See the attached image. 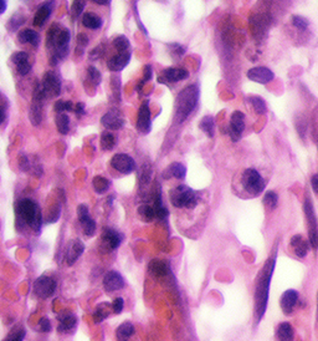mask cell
Returning <instances> with one entry per match:
<instances>
[{"label": "cell", "mask_w": 318, "mask_h": 341, "mask_svg": "<svg viewBox=\"0 0 318 341\" xmlns=\"http://www.w3.org/2000/svg\"><path fill=\"white\" fill-rule=\"evenodd\" d=\"M70 31L62 26L54 24L51 26L47 33V48H52L54 54L51 56V64L55 65L59 60H62L67 55L69 51V43H70Z\"/></svg>", "instance_id": "6da1fadb"}, {"label": "cell", "mask_w": 318, "mask_h": 341, "mask_svg": "<svg viewBox=\"0 0 318 341\" xmlns=\"http://www.w3.org/2000/svg\"><path fill=\"white\" fill-rule=\"evenodd\" d=\"M199 89L196 85H189L179 93L176 103V120L182 123L189 117L198 105Z\"/></svg>", "instance_id": "7a4b0ae2"}, {"label": "cell", "mask_w": 318, "mask_h": 341, "mask_svg": "<svg viewBox=\"0 0 318 341\" xmlns=\"http://www.w3.org/2000/svg\"><path fill=\"white\" fill-rule=\"evenodd\" d=\"M15 209L16 216L20 218L21 222L28 224L35 233L40 232L41 224H43V214H41V209L38 203L34 202L33 199L25 198L18 202Z\"/></svg>", "instance_id": "3957f363"}, {"label": "cell", "mask_w": 318, "mask_h": 341, "mask_svg": "<svg viewBox=\"0 0 318 341\" xmlns=\"http://www.w3.org/2000/svg\"><path fill=\"white\" fill-rule=\"evenodd\" d=\"M275 267V260H270L268 264L265 265L262 269L261 275L259 278V283L256 287V315L257 320L262 318L266 310V305H268V297H269V288H270V280L273 277V270Z\"/></svg>", "instance_id": "277c9868"}, {"label": "cell", "mask_w": 318, "mask_h": 341, "mask_svg": "<svg viewBox=\"0 0 318 341\" xmlns=\"http://www.w3.org/2000/svg\"><path fill=\"white\" fill-rule=\"evenodd\" d=\"M171 202L177 208H194L198 204V195L188 186H177L171 192Z\"/></svg>", "instance_id": "5b68a950"}, {"label": "cell", "mask_w": 318, "mask_h": 341, "mask_svg": "<svg viewBox=\"0 0 318 341\" xmlns=\"http://www.w3.org/2000/svg\"><path fill=\"white\" fill-rule=\"evenodd\" d=\"M241 183L244 190L252 195H257L265 190V181L262 176L254 168L245 169L242 173Z\"/></svg>", "instance_id": "8992f818"}, {"label": "cell", "mask_w": 318, "mask_h": 341, "mask_svg": "<svg viewBox=\"0 0 318 341\" xmlns=\"http://www.w3.org/2000/svg\"><path fill=\"white\" fill-rule=\"evenodd\" d=\"M303 210H305L306 219L308 222V241H310L311 246L316 250L318 248V222L317 217H316L315 208H313L311 199L308 197L306 198L305 203H303Z\"/></svg>", "instance_id": "52a82bcc"}, {"label": "cell", "mask_w": 318, "mask_h": 341, "mask_svg": "<svg viewBox=\"0 0 318 341\" xmlns=\"http://www.w3.org/2000/svg\"><path fill=\"white\" fill-rule=\"evenodd\" d=\"M41 88L45 93L46 97H57L61 93V81L60 77L54 71H47L44 75Z\"/></svg>", "instance_id": "ba28073f"}, {"label": "cell", "mask_w": 318, "mask_h": 341, "mask_svg": "<svg viewBox=\"0 0 318 341\" xmlns=\"http://www.w3.org/2000/svg\"><path fill=\"white\" fill-rule=\"evenodd\" d=\"M56 290V283L50 277H40L34 283V292L41 299H48Z\"/></svg>", "instance_id": "9c48e42d"}, {"label": "cell", "mask_w": 318, "mask_h": 341, "mask_svg": "<svg viewBox=\"0 0 318 341\" xmlns=\"http://www.w3.org/2000/svg\"><path fill=\"white\" fill-rule=\"evenodd\" d=\"M111 166L123 175H130L136 169V162L131 156L125 153L115 154L111 159Z\"/></svg>", "instance_id": "30bf717a"}, {"label": "cell", "mask_w": 318, "mask_h": 341, "mask_svg": "<svg viewBox=\"0 0 318 341\" xmlns=\"http://www.w3.org/2000/svg\"><path fill=\"white\" fill-rule=\"evenodd\" d=\"M245 130V115L241 111L232 112L229 125V136L232 142H237L241 139V135Z\"/></svg>", "instance_id": "8fae6325"}, {"label": "cell", "mask_w": 318, "mask_h": 341, "mask_svg": "<svg viewBox=\"0 0 318 341\" xmlns=\"http://www.w3.org/2000/svg\"><path fill=\"white\" fill-rule=\"evenodd\" d=\"M150 127H152V121H150L149 102L145 100L142 102V105H140L139 107V112H138L137 129L138 131L142 132L143 135H147L149 134Z\"/></svg>", "instance_id": "7c38bea8"}, {"label": "cell", "mask_w": 318, "mask_h": 341, "mask_svg": "<svg viewBox=\"0 0 318 341\" xmlns=\"http://www.w3.org/2000/svg\"><path fill=\"white\" fill-rule=\"evenodd\" d=\"M189 71L182 67H168L162 72L161 77H158V81L169 84V82H178L188 79Z\"/></svg>", "instance_id": "4fadbf2b"}, {"label": "cell", "mask_w": 318, "mask_h": 341, "mask_svg": "<svg viewBox=\"0 0 318 341\" xmlns=\"http://www.w3.org/2000/svg\"><path fill=\"white\" fill-rule=\"evenodd\" d=\"M247 77L251 81L259 82V84H269L275 79V74L269 67L256 66L247 71Z\"/></svg>", "instance_id": "5bb4252c"}, {"label": "cell", "mask_w": 318, "mask_h": 341, "mask_svg": "<svg viewBox=\"0 0 318 341\" xmlns=\"http://www.w3.org/2000/svg\"><path fill=\"white\" fill-rule=\"evenodd\" d=\"M125 287V280L117 272H108L103 278V288L106 292H112Z\"/></svg>", "instance_id": "9a60e30c"}, {"label": "cell", "mask_w": 318, "mask_h": 341, "mask_svg": "<svg viewBox=\"0 0 318 341\" xmlns=\"http://www.w3.org/2000/svg\"><path fill=\"white\" fill-rule=\"evenodd\" d=\"M84 250H85V245L80 239H74V241L70 242L69 246H67V250H66L67 265L75 264L76 260L82 255Z\"/></svg>", "instance_id": "2e32d148"}, {"label": "cell", "mask_w": 318, "mask_h": 341, "mask_svg": "<svg viewBox=\"0 0 318 341\" xmlns=\"http://www.w3.org/2000/svg\"><path fill=\"white\" fill-rule=\"evenodd\" d=\"M102 243H103V245L107 246V249L115 250L122 243V236L113 229L104 228L102 231Z\"/></svg>", "instance_id": "e0dca14e"}, {"label": "cell", "mask_w": 318, "mask_h": 341, "mask_svg": "<svg viewBox=\"0 0 318 341\" xmlns=\"http://www.w3.org/2000/svg\"><path fill=\"white\" fill-rule=\"evenodd\" d=\"M298 301V292L296 290H286L281 296V309L286 315H290Z\"/></svg>", "instance_id": "ac0fdd59"}, {"label": "cell", "mask_w": 318, "mask_h": 341, "mask_svg": "<svg viewBox=\"0 0 318 341\" xmlns=\"http://www.w3.org/2000/svg\"><path fill=\"white\" fill-rule=\"evenodd\" d=\"M102 125L107 130H120L125 126V120L117 111H110L102 117Z\"/></svg>", "instance_id": "d6986e66"}, {"label": "cell", "mask_w": 318, "mask_h": 341, "mask_svg": "<svg viewBox=\"0 0 318 341\" xmlns=\"http://www.w3.org/2000/svg\"><path fill=\"white\" fill-rule=\"evenodd\" d=\"M131 60V52H117L116 55H113L107 62L108 70L111 71H121V70L125 69L128 64H130Z\"/></svg>", "instance_id": "ffe728a7"}, {"label": "cell", "mask_w": 318, "mask_h": 341, "mask_svg": "<svg viewBox=\"0 0 318 341\" xmlns=\"http://www.w3.org/2000/svg\"><path fill=\"white\" fill-rule=\"evenodd\" d=\"M11 61L15 64L16 70H18V72L21 76H25V75H28L29 72H30L31 66L30 64H29V55L26 54V52H15V54H13V56H11Z\"/></svg>", "instance_id": "44dd1931"}, {"label": "cell", "mask_w": 318, "mask_h": 341, "mask_svg": "<svg viewBox=\"0 0 318 341\" xmlns=\"http://www.w3.org/2000/svg\"><path fill=\"white\" fill-rule=\"evenodd\" d=\"M291 246L293 248V251L297 257L305 258L310 250L311 243L310 241H306L302 236L297 234V236H293L291 238Z\"/></svg>", "instance_id": "7402d4cb"}, {"label": "cell", "mask_w": 318, "mask_h": 341, "mask_svg": "<svg viewBox=\"0 0 318 341\" xmlns=\"http://www.w3.org/2000/svg\"><path fill=\"white\" fill-rule=\"evenodd\" d=\"M148 270L155 278H163L169 273V267L167 262L159 259H154L148 265Z\"/></svg>", "instance_id": "603a6c76"}, {"label": "cell", "mask_w": 318, "mask_h": 341, "mask_svg": "<svg viewBox=\"0 0 318 341\" xmlns=\"http://www.w3.org/2000/svg\"><path fill=\"white\" fill-rule=\"evenodd\" d=\"M51 10H52V1H46L45 4H43L35 14L34 26H43L46 23L48 16H50Z\"/></svg>", "instance_id": "cb8c5ba5"}, {"label": "cell", "mask_w": 318, "mask_h": 341, "mask_svg": "<svg viewBox=\"0 0 318 341\" xmlns=\"http://www.w3.org/2000/svg\"><path fill=\"white\" fill-rule=\"evenodd\" d=\"M18 40L21 44H31L34 48H38L39 43H40V36L35 30L25 29V30H21L19 33Z\"/></svg>", "instance_id": "d4e9b609"}, {"label": "cell", "mask_w": 318, "mask_h": 341, "mask_svg": "<svg viewBox=\"0 0 318 341\" xmlns=\"http://www.w3.org/2000/svg\"><path fill=\"white\" fill-rule=\"evenodd\" d=\"M276 338L278 341H292L295 339V330L288 323H281L276 330Z\"/></svg>", "instance_id": "484cf974"}, {"label": "cell", "mask_w": 318, "mask_h": 341, "mask_svg": "<svg viewBox=\"0 0 318 341\" xmlns=\"http://www.w3.org/2000/svg\"><path fill=\"white\" fill-rule=\"evenodd\" d=\"M77 324L76 316L72 315V314H67V315L62 316L60 319L59 326H57V331L62 334H69L70 331H72L75 329Z\"/></svg>", "instance_id": "4316f807"}, {"label": "cell", "mask_w": 318, "mask_h": 341, "mask_svg": "<svg viewBox=\"0 0 318 341\" xmlns=\"http://www.w3.org/2000/svg\"><path fill=\"white\" fill-rule=\"evenodd\" d=\"M166 173L167 175H164V177L166 178L174 177V178H178V180H183L186 175V168L184 164L178 163V162H174V163H172L171 166L168 167Z\"/></svg>", "instance_id": "83f0119b"}, {"label": "cell", "mask_w": 318, "mask_h": 341, "mask_svg": "<svg viewBox=\"0 0 318 341\" xmlns=\"http://www.w3.org/2000/svg\"><path fill=\"white\" fill-rule=\"evenodd\" d=\"M82 24L91 30H97L102 26V19L94 13H86L82 16Z\"/></svg>", "instance_id": "f1b7e54d"}, {"label": "cell", "mask_w": 318, "mask_h": 341, "mask_svg": "<svg viewBox=\"0 0 318 341\" xmlns=\"http://www.w3.org/2000/svg\"><path fill=\"white\" fill-rule=\"evenodd\" d=\"M137 213H138V217H139L143 222H147V223H149V222H152L153 219L155 218V209L153 205H149V204L139 205L137 209Z\"/></svg>", "instance_id": "f546056e"}, {"label": "cell", "mask_w": 318, "mask_h": 341, "mask_svg": "<svg viewBox=\"0 0 318 341\" xmlns=\"http://www.w3.org/2000/svg\"><path fill=\"white\" fill-rule=\"evenodd\" d=\"M199 127H200L201 131H203L208 137H210V139L214 137L215 122L214 118L211 117V116H205V117H203V120L199 123Z\"/></svg>", "instance_id": "4dcf8cb0"}, {"label": "cell", "mask_w": 318, "mask_h": 341, "mask_svg": "<svg viewBox=\"0 0 318 341\" xmlns=\"http://www.w3.org/2000/svg\"><path fill=\"white\" fill-rule=\"evenodd\" d=\"M133 334H135V326H133L132 323H130V321H126V323H123L122 325L117 329L118 341H127Z\"/></svg>", "instance_id": "1f68e13d"}, {"label": "cell", "mask_w": 318, "mask_h": 341, "mask_svg": "<svg viewBox=\"0 0 318 341\" xmlns=\"http://www.w3.org/2000/svg\"><path fill=\"white\" fill-rule=\"evenodd\" d=\"M110 309H112V304L110 305L108 303H102L101 305L97 306L96 310H94V313H93L94 323L96 324L102 323L104 319L107 318L108 314H110Z\"/></svg>", "instance_id": "d6a6232c"}, {"label": "cell", "mask_w": 318, "mask_h": 341, "mask_svg": "<svg viewBox=\"0 0 318 341\" xmlns=\"http://www.w3.org/2000/svg\"><path fill=\"white\" fill-rule=\"evenodd\" d=\"M57 131L61 135H66L70 130V117L65 113H57L56 116Z\"/></svg>", "instance_id": "836d02e7"}, {"label": "cell", "mask_w": 318, "mask_h": 341, "mask_svg": "<svg viewBox=\"0 0 318 341\" xmlns=\"http://www.w3.org/2000/svg\"><path fill=\"white\" fill-rule=\"evenodd\" d=\"M249 102L251 103L252 108H254V111L257 115H264V113H266V111H268L266 102H265L260 96H250Z\"/></svg>", "instance_id": "e575fe53"}, {"label": "cell", "mask_w": 318, "mask_h": 341, "mask_svg": "<svg viewBox=\"0 0 318 341\" xmlns=\"http://www.w3.org/2000/svg\"><path fill=\"white\" fill-rule=\"evenodd\" d=\"M116 146V137L111 132L106 131L101 135V147L104 151H111Z\"/></svg>", "instance_id": "d590c367"}, {"label": "cell", "mask_w": 318, "mask_h": 341, "mask_svg": "<svg viewBox=\"0 0 318 341\" xmlns=\"http://www.w3.org/2000/svg\"><path fill=\"white\" fill-rule=\"evenodd\" d=\"M113 47L117 50V52H131V44L126 36L121 35L113 40Z\"/></svg>", "instance_id": "8d00e7d4"}, {"label": "cell", "mask_w": 318, "mask_h": 341, "mask_svg": "<svg viewBox=\"0 0 318 341\" xmlns=\"http://www.w3.org/2000/svg\"><path fill=\"white\" fill-rule=\"evenodd\" d=\"M92 186L97 193H104L107 192L108 188H110V181L106 180L102 176H96L92 181Z\"/></svg>", "instance_id": "74e56055"}, {"label": "cell", "mask_w": 318, "mask_h": 341, "mask_svg": "<svg viewBox=\"0 0 318 341\" xmlns=\"http://www.w3.org/2000/svg\"><path fill=\"white\" fill-rule=\"evenodd\" d=\"M80 223H81L82 231H84V233L86 234L87 237L93 236L94 232H96V223H94V221L91 217H87V218L82 219V221H80Z\"/></svg>", "instance_id": "f35d334b"}, {"label": "cell", "mask_w": 318, "mask_h": 341, "mask_svg": "<svg viewBox=\"0 0 318 341\" xmlns=\"http://www.w3.org/2000/svg\"><path fill=\"white\" fill-rule=\"evenodd\" d=\"M264 203H265V205L269 208V209H275V208L277 207L278 195H276L275 192H273V191H269V192L265 193Z\"/></svg>", "instance_id": "ab89813d"}, {"label": "cell", "mask_w": 318, "mask_h": 341, "mask_svg": "<svg viewBox=\"0 0 318 341\" xmlns=\"http://www.w3.org/2000/svg\"><path fill=\"white\" fill-rule=\"evenodd\" d=\"M55 111L57 113H64L65 111H75V105L71 101L59 100L55 103Z\"/></svg>", "instance_id": "60d3db41"}, {"label": "cell", "mask_w": 318, "mask_h": 341, "mask_svg": "<svg viewBox=\"0 0 318 341\" xmlns=\"http://www.w3.org/2000/svg\"><path fill=\"white\" fill-rule=\"evenodd\" d=\"M87 77H89V80L94 85V86L101 84V80H102L101 72H99L96 67L90 66L89 69H87Z\"/></svg>", "instance_id": "b9f144b4"}, {"label": "cell", "mask_w": 318, "mask_h": 341, "mask_svg": "<svg viewBox=\"0 0 318 341\" xmlns=\"http://www.w3.org/2000/svg\"><path fill=\"white\" fill-rule=\"evenodd\" d=\"M292 25L295 26L297 30H301V31H305L306 29L310 26V21L307 20L306 18H303V16H300V15H293L292 16Z\"/></svg>", "instance_id": "7bdbcfd3"}, {"label": "cell", "mask_w": 318, "mask_h": 341, "mask_svg": "<svg viewBox=\"0 0 318 341\" xmlns=\"http://www.w3.org/2000/svg\"><path fill=\"white\" fill-rule=\"evenodd\" d=\"M85 8V0H75L74 4H72L71 9H70V13H71L72 18L77 19L80 16V14L82 13Z\"/></svg>", "instance_id": "ee69618b"}, {"label": "cell", "mask_w": 318, "mask_h": 341, "mask_svg": "<svg viewBox=\"0 0 318 341\" xmlns=\"http://www.w3.org/2000/svg\"><path fill=\"white\" fill-rule=\"evenodd\" d=\"M24 21H25V18L23 15H14L9 21V30H16L18 28H20V25H23Z\"/></svg>", "instance_id": "f6af8a7d"}, {"label": "cell", "mask_w": 318, "mask_h": 341, "mask_svg": "<svg viewBox=\"0 0 318 341\" xmlns=\"http://www.w3.org/2000/svg\"><path fill=\"white\" fill-rule=\"evenodd\" d=\"M154 209H155V218L161 219V221H166V219L168 218V214H169L168 209H167L163 204L157 205V207H154Z\"/></svg>", "instance_id": "bcb514c9"}, {"label": "cell", "mask_w": 318, "mask_h": 341, "mask_svg": "<svg viewBox=\"0 0 318 341\" xmlns=\"http://www.w3.org/2000/svg\"><path fill=\"white\" fill-rule=\"evenodd\" d=\"M123 306H125V301L122 297H116L112 303V311L115 314H120L123 310Z\"/></svg>", "instance_id": "7dc6e473"}, {"label": "cell", "mask_w": 318, "mask_h": 341, "mask_svg": "<svg viewBox=\"0 0 318 341\" xmlns=\"http://www.w3.org/2000/svg\"><path fill=\"white\" fill-rule=\"evenodd\" d=\"M150 79H152V67H150L149 65H147V66L144 67V75H143V80L140 81V84L138 85V90H140L143 85H144L145 82L149 81Z\"/></svg>", "instance_id": "c3c4849f"}, {"label": "cell", "mask_w": 318, "mask_h": 341, "mask_svg": "<svg viewBox=\"0 0 318 341\" xmlns=\"http://www.w3.org/2000/svg\"><path fill=\"white\" fill-rule=\"evenodd\" d=\"M77 217H79V221H82V219L87 218L89 216V208L86 205L81 204L77 207Z\"/></svg>", "instance_id": "681fc988"}, {"label": "cell", "mask_w": 318, "mask_h": 341, "mask_svg": "<svg viewBox=\"0 0 318 341\" xmlns=\"http://www.w3.org/2000/svg\"><path fill=\"white\" fill-rule=\"evenodd\" d=\"M39 328H40V330L43 331V333H48V331L51 330L50 321L46 318L40 319V321H39Z\"/></svg>", "instance_id": "f907efd6"}, {"label": "cell", "mask_w": 318, "mask_h": 341, "mask_svg": "<svg viewBox=\"0 0 318 341\" xmlns=\"http://www.w3.org/2000/svg\"><path fill=\"white\" fill-rule=\"evenodd\" d=\"M19 166H20V169H23V171H29L30 169V162H29L28 157L21 154L19 157Z\"/></svg>", "instance_id": "816d5d0a"}, {"label": "cell", "mask_w": 318, "mask_h": 341, "mask_svg": "<svg viewBox=\"0 0 318 341\" xmlns=\"http://www.w3.org/2000/svg\"><path fill=\"white\" fill-rule=\"evenodd\" d=\"M77 44H79L77 48H81L84 50V48L89 44V38L85 34H79V36H77Z\"/></svg>", "instance_id": "f5cc1de1"}, {"label": "cell", "mask_w": 318, "mask_h": 341, "mask_svg": "<svg viewBox=\"0 0 318 341\" xmlns=\"http://www.w3.org/2000/svg\"><path fill=\"white\" fill-rule=\"evenodd\" d=\"M75 113H76L79 117H82V116L86 115V110H85V103L84 102H79L75 105Z\"/></svg>", "instance_id": "db71d44e"}, {"label": "cell", "mask_w": 318, "mask_h": 341, "mask_svg": "<svg viewBox=\"0 0 318 341\" xmlns=\"http://www.w3.org/2000/svg\"><path fill=\"white\" fill-rule=\"evenodd\" d=\"M102 55H103V49H102L101 47H97V48H94L93 50H92L91 54H90V56H91V60H97L98 57H101Z\"/></svg>", "instance_id": "11a10c76"}, {"label": "cell", "mask_w": 318, "mask_h": 341, "mask_svg": "<svg viewBox=\"0 0 318 341\" xmlns=\"http://www.w3.org/2000/svg\"><path fill=\"white\" fill-rule=\"evenodd\" d=\"M311 186H312V190L316 193H318V173L317 175H313L311 177Z\"/></svg>", "instance_id": "9f6ffc18"}, {"label": "cell", "mask_w": 318, "mask_h": 341, "mask_svg": "<svg viewBox=\"0 0 318 341\" xmlns=\"http://www.w3.org/2000/svg\"><path fill=\"white\" fill-rule=\"evenodd\" d=\"M91 1L98 4V5H106V4H108V1H110V0H91Z\"/></svg>", "instance_id": "6f0895ef"}, {"label": "cell", "mask_w": 318, "mask_h": 341, "mask_svg": "<svg viewBox=\"0 0 318 341\" xmlns=\"http://www.w3.org/2000/svg\"><path fill=\"white\" fill-rule=\"evenodd\" d=\"M0 3H1V9H0V14H4V13H5V9H6V1H5V0H0Z\"/></svg>", "instance_id": "680465c9"}, {"label": "cell", "mask_w": 318, "mask_h": 341, "mask_svg": "<svg viewBox=\"0 0 318 341\" xmlns=\"http://www.w3.org/2000/svg\"><path fill=\"white\" fill-rule=\"evenodd\" d=\"M317 311H318V304H317Z\"/></svg>", "instance_id": "91938a15"}]
</instances>
